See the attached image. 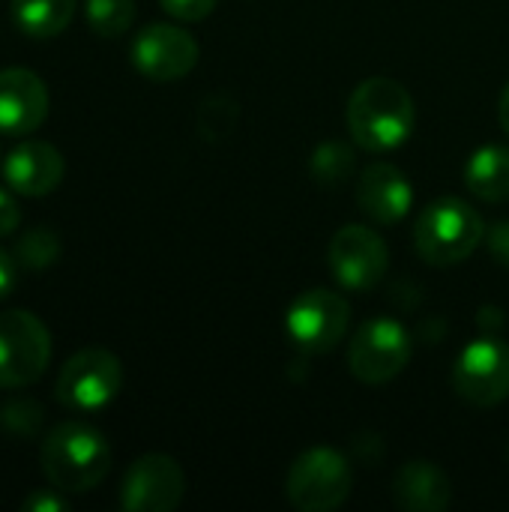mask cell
I'll list each match as a JSON object with an SVG mask.
<instances>
[{
    "mask_svg": "<svg viewBox=\"0 0 509 512\" xmlns=\"http://www.w3.org/2000/svg\"><path fill=\"white\" fill-rule=\"evenodd\" d=\"M45 411L36 399L30 396H15L0 408V429L9 438H21V441H33L42 429Z\"/></svg>",
    "mask_w": 509,
    "mask_h": 512,
    "instance_id": "obj_22",
    "label": "cell"
},
{
    "mask_svg": "<svg viewBox=\"0 0 509 512\" xmlns=\"http://www.w3.org/2000/svg\"><path fill=\"white\" fill-rule=\"evenodd\" d=\"M18 222H21V210H18L15 198L6 189H0V237L15 234Z\"/></svg>",
    "mask_w": 509,
    "mask_h": 512,
    "instance_id": "obj_27",
    "label": "cell"
},
{
    "mask_svg": "<svg viewBox=\"0 0 509 512\" xmlns=\"http://www.w3.org/2000/svg\"><path fill=\"white\" fill-rule=\"evenodd\" d=\"M15 261L21 270H45L57 261L60 255V237L48 225H36L24 231L15 243Z\"/></svg>",
    "mask_w": 509,
    "mask_h": 512,
    "instance_id": "obj_21",
    "label": "cell"
},
{
    "mask_svg": "<svg viewBox=\"0 0 509 512\" xmlns=\"http://www.w3.org/2000/svg\"><path fill=\"white\" fill-rule=\"evenodd\" d=\"M465 186L486 204L509 201V147L486 144L465 165Z\"/></svg>",
    "mask_w": 509,
    "mask_h": 512,
    "instance_id": "obj_17",
    "label": "cell"
},
{
    "mask_svg": "<svg viewBox=\"0 0 509 512\" xmlns=\"http://www.w3.org/2000/svg\"><path fill=\"white\" fill-rule=\"evenodd\" d=\"M21 510L24 512H66L69 510V501L63 498V492L60 489H36V492H30L27 498H24V504H21Z\"/></svg>",
    "mask_w": 509,
    "mask_h": 512,
    "instance_id": "obj_25",
    "label": "cell"
},
{
    "mask_svg": "<svg viewBox=\"0 0 509 512\" xmlns=\"http://www.w3.org/2000/svg\"><path fill=\"white\" fill-rule=\"evenodd\" d=\"M393 501L405 512H447L453 504V483L435 462L414 459L396 471Z\"/></svg>",
    "mask_w": 509,
    "mask_h": 512,
    "instance_id": "obj_16",
    "label": "cell"
},
{
    "mask_svg": "<svg viewBox=\"0 0 509 512\" xmlns=\"http://www.w3.org/2000/svg\"><path fill=\"white\" fill-rule=\"evenodd\" d=\"M486 237V222L468 201L438 198L414 222L417 255L429 267H456L468 261Z\"/></svg>",
    "mask_w": 509,
    "mask_h": 512,
    "instance_id": "obj_3",
    "label": "cell"
},
{
    "mask_svg": "<svg viewBox=\"0 0 509 512\" xmlns=\"http://www.w3.org/2000/svg\"><path fill=\"white\" fill-rule=\"evenodd\" d=\"M48 117V87L45 81L24 69L12 66L0 72V132L3 135H30Z\"/></svg>",
    "mask_w": 509,
    "mask_h": 512,
    "instance_id": "obj_13",
    "label": "cell"
},
{
    "mask_svg": "<svg viewBox=\"0 0 509 512\" xmlns=\"http://www.w3.org/2000/svg\"><path fill=\"white\" fill-rule=\"evenodd\" d=\"M123 387V363L105 348L75 351L54 381V399L69 411H102Z\"/></svg>",
    "mask_w": 509,
    "mask_h": 512,
    "instance_id": "obj_7",
    "label": "cell"
},
{
    "mask_svg": "<svg viewBox=\"0 0 509 512\" xmlns=\"http://www.w3.org/2000/svg\"><path fill=\"white\" fill-rule=\"evenodd\" d=\"M219 0H159V6L177 21H204Z\"/></svg>",
    "mask_w": 509,
    "mask_h": 512,
    "instance_id": "obj_24",
    "label": "cell"
},
{
    "mask_svg": "<svg viewBox=\"0 0 509 512\" xmlns=\"http://www.w3.org/2000/svg\"><path fill=\"white\" fill-rule=\"evenodd\" d=\"M186 495V474L177 459L147 453L135 459L120 483V507L126 512H171Z\"/></svg>",
    "mask_w": 509,
    "mask_h": 512,
    "instance_id": "obj_11",
    "label": "cell"
},
{
    "mask_svg": "<svg viewBox=\"0 0 509 512\" xmlns=\"http://www.w3.org/2000/svg\"><path fill=\"white\" fill-rule=\"evenodd\" d=\"M453 387L459 399L474 408H495L509 399V345L483 336L462 348L453 366Z\"/></svg>",
    "mask_w": 509,
    "mask_h": 512,
    "instance_id": "obj_10",
    "label": "cell"
},
{
    "mask_svg": "<svg viewBox=\"0 0 509 512\" xmlns=\"http://www.w3.org/2000/svg\"><path fill=\"white\" fill-rule=\"evenodd\" d=\"M45 480L63 495H84L96 489L111 471V447L105 435L81 420L54 426L39 447Z\"/></svg>",
    "mask_w": 509,
    "mask_h": 512,
    "instance_id": "obj_2",
    "label": "cell"
},
{
    "mask_svg": "<svg viewBox=\"0 0 509 512\" xmlns=\"http://www.w3.org/2000/svg\"><path fill=\"white\" fill-rule=\"evenodd\" d=\"M354 489L351 462L333 447H312L294 459L285 477V498L300 512L339 510Z\"/></svg>",
    "mask_w": 509,
    "mask_h": 512,
    "instance_id": "obj_4",
    "label": "cell"
},
{
    "mask_svg": "<svg viewBox=\"0 0 509 512\" xmlns=\"http://www.w3.org/2000/svg\"><path fill=\"white\" fill-rule=\"evenodd\" d=\"M498 120H501V129L509 135V81L507 87L501 90V102H498Z\"/></svg>",
    "mask_w": 509,
    "mask_h": 512,
    "instance_id": "obj_29",
    "label": "cell"
},
{
    "mask_svg": "<svg viewBox=\"0 0 509 512\" xmlns=\"http://www.w3.org/2000/svg\"><path fill=\"white\" fill-rule=\"evenodd\" d=\"M234 120H237V108H234V102H225L222 96L207 99L198 111V126L207 138L225 135L234 126Z\"/></svg>",
    "mask_w": 509,
    "mask_h": 512,
    "instance_id": "obj_23",
    "label": "cell"
},
{
    "mask_svg": "<svg viewBox=\"0 0 509 512\" xmlns=\"http://www.w3.org/2000/svg\"><path fill=\"white\" fill-rule=\"evenodd\" d=\"M486 246H489V255L509 270V219L498 222L492 231H486Z\"/></svg>",
    "mask_w": 509,
    "mask_h": 512,
    "instance_id": "obj_26",
    "label": "cell"
},
{
    "mask_svg": "<svg viewBox=\"0 0 509 512\" xmlns=\"http://www.w3.org/2000/svg\"><path fill=\"white\" fill-rule=\"evenodd\" d=\"M84 15L96 36L117 39L135 21V0H84Z\"/></svg>",
    "mask_w": 509,
    "mask_h": 512,
    "instance_id": "obj_20",
    "label": "cell"
},
{
    "mask_svg": "<svg viewBox=\"0 0 509 512\" xmlns=\"http://www.w3.org/2000/svg\"><path fill=\"white\" fill-rule=\"evenodd\" d=\"M348 132L357 147L366 153H387L402 147L417 120L414 96L408 87L396 78L375 75L354 87L348 105H345Z\"/></svg>",
    "mask_w": 509,
    "mask_h": 512,
    "instance_id": "obj_1",
    "label": "cell"
},
{
    "mask_svg": "<svg viewBox=\"0 0 509 512\" xmlns=\"http://www.w3.org/2000/svg\"><path fill=\"white\" fill-rule=\"evenodd\" d=\"M351 324V303L330 288H309L288 306L285 330L297 351L330 354L339 348Z\"/></svg>",
    "mask_w": 509,
    "mask_h": 512,
    "instance_id": "obj_8",
    "label": "cell"
},
{
    "mask_svg": "<svg viewBox=\"0 0 509 512\" xmlns=\"http://www.w3.org/2000/svg\"><path fill=\"white\" fill-rule=\"evenodd\" d=\"M18 285V261L6 249H0V303L15 291Z\"/></svg>",
    "mask_w": 509,
    "mask_h": 512,
    "instance_id": "obj_28",
    "label": "cell"
},
{
    "mask_svg": "<svg viewBox=\"0 0 509 512\" xmlns=\"http://www.w3.org/2000/svg\"><path fill=\"white\" fill-rule=\"evenodd\" d=\"M414 339L396 318H369L348 345V369L360 384L381 387L405 372Z\"/></svg>",
    "mask_w": 509,
    "mask_h": 512,
    "instance_id": "obj_6",
    "label": "cell"
},
{
    "mask_svg": "<svg viewBox=\"0 0 509 512\" xmlns=\"http://www.w3.org/2000/svg\"><path fill=\"white\" fill-rule=\"evenodd\" d=\"M198 42L177 24H147L132 42V63L150 81H180L198 66Z\"/></svg>",
    "mask_w": 509,
    "mask_h": 512,
    "instance_id": "obj_12",
    "label": "cell"
},
{
    "mask_svg": "<svg viewBox=\"0 0 509 512\" xmlns=\"http://www.w3.org/2000/svg\"><path fill=\"white\" fill-rule=\"evenodd\" d=\"M63 174H66V159L48 141H21L9 150L3 162L6 186L24 198H42L54 192Z\"/></svg>",
    "mask_w": 509,
    "mask_h": 512,
    "instance_id": "obj_14",
    "label": "cell"
},
{
    "mask_svg": "<svg viewBox=\"0 0 509 512\" xmlns=\"http://www.w3.org/2000/svg\"><path fill=\"white\" fill-rule=\"evenodd\" d=\"M357 168V153L345 141H324L312 150L309 171L312 180L321 186H342Z\"/></svg>",
    "mask_w": 509,
    "mask_h": 512,
    "instance_id": "obj_19",
    "label": "cell"
},
{
    "mask_svg": "<svg viewBox=\"0 0 509 512\" xmlns=\"http://www.w3.org/2000/svg\"><path fill=\"white\" fill-rule=\"evenodd\" d=\"M51 363V333L27 309L0 312V390L36 384Z\"/></svg>",
    "mask_w": 509,
    "mask_h": 512,
    "instance_id": "obj_5",
    "label": "cell"
},
{
    "mask_svg": "<svg viewBox=\"0 0 509 512\" xmlns=\"http://www.w3.org/2000/svg\"><path fill=\"white\" fill-rule=\"evenodd\" d=\"M333 279L348 291H372L390 270V249L369 225H345L333 234L327 249Z\"/></svg>",
    "mask_w": 509,
    "mask_h": 512,
    "instance_id": "obj_9",
    "label": "cell"
},
{
    "mask_svg": "<svg viewBox=\"0 0 509 512\" xmlns=\"http://www.w3.org/2000/svg\"><path fill=\"white\" fill-rule=\"evenodd\" d=\"M9 6L12 24L27 39H54L72 24L78 0H12Z\"/></svg>",
    "mask_w": 509,
    "mask_h": 512,
    "instance_id": "obj_18",
    "label": "cell"
},
{
    "mask_svg": "<svg viewBox=\"0 0 509 512\" xmlns=\"http://www.w3.org/2000/svg\"><path fill=\"white\" fill-rule=\"evenodd\" d=\"M357 204L375 225H396L414 204V186L393 162H372L357 180Z\"/></svg>",
    "mask_w": 509,
    "mask_h": 512,
    "instance_id": "obj_15",
    "label": "cell"
}]
</instances>
